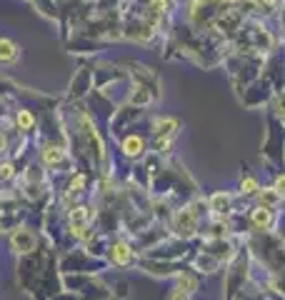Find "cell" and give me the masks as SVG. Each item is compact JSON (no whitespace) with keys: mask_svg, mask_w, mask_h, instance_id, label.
Returning <instances> with one entry per match:
<instances>
[{"mask_svg":"<svg viewBox=\"0 0 285 300\" xmlns=\"http://www.w3.org/2000/svg\"><path fill=\"white\" fill-rule=\"evenodd\" d=\"M143 148H145V143H143V138H138V135H128V138L123 140V153L130 155V158L140 155Z\"/></svg>","mask_w":285,"mask_h":300,"instance_id":"5b68a950","label":"cell"},{"mask_svg":"<svg viewBox=\"0 0 285 300\" xmlns=\"http://www.w3.org/2000/svg\"><path fill=\"white\" fill-rule=\"evenodd\" d=\"M18 60V45L8 38H0V63H15Z\"/></svg>","mask_w":285,"mask_h":300,"instance_id":"277c9868","label":"cell"},{"mask_svg":"<svg viewBox=\"0 0 285 300\" xmlns=\"http://www.w3.org/2000/svg\"><path fill=\"white\" fill-rule=\"evenodd\" d=\"M193 223H195V218L188 210H183L178 215V228H180V233H183V228H185V233H193Z\"/></svg>","mask_w":285,"mask_h":300,"instance_id":"ba28073f","label":"cell"},{"mask_svg":"<svg viewBox=\"0 0 285 300\" xmlns=\"http://www.w3.org/2000/svg\"><path fill=\"white\" fill-rule=\"evenodd\" d=\"M275 190H278L280 195L285 193V178H278V183H275Z\"/></svg>","mask_w":285,"mask_h":300,"instance_id":"9a60e30c","label":"cell"},{"mask_svg":"<svg viewBox=\"0 0 285 300\" xmlns=\"http://www.w3.org/2000/svg\"><path fill=\"white\" fill-rule=\"evenodd\" d=\"M88 220H90V210L83 208V205H78L70 210L68 215V223H70V230L75 235H83V230H88Z\"/></svg>","mask_w":285,"mask_h":300,"instance_id":"6da1fadb","label":"cell"},{"mask_svg":"<svg viewBox=\"0 0 285 300\" xmlns=\"http://www.w3.org/2000/svg\"><path fill=\"white\" fill-rule=\"evenodd\" d=\"M35 243H38V238H35L30 230H25V228H20V230H15V233L10 235V245H13L18 253H30V250H35Z\"/></svg>","mask_w":285,"mask_h":300,"instance_id":"7a4b0ae2","label":"cell"},{"mask_svg":"<svg viewBox=\"0 0 285 300\" xmlns=\"http://www.w3.org/2000/svg\"><path fill=\"white\" fill-rule=\"evenodd\" d=\"M130 258H133V253H130V248L125 243H115L113 245V260H115V265H128Z\"/></svg>","mask_w":285,"mask_h":300,"instance_id":"8992f818","label":"cell"},{"mask_svg":"<svg viewBox=\"0 0 285 300\" xmlns=\"http://www.w3.org/2000/svg\"><path fill=\"white\" fill-rule=\"evenodd\" d=\"M15 120H18V128H20V130H30V128L35 125V118L30 115V112H28V110H20Z\"/></svg>","mask_w":285,"mask_h":300,"instance_id":"9c48e42d","label":"cell"},{"mask_svg":"<svg viewBox=\"0 0 285 300\" xmlns=\"http://www.w3.org/2000/svg\"><path fill=\"white\" fill-rule=\"evenodd\" d=\"M253 223L258 225V228H268V225H270V210L268 208H258L253 213Z\"/></svg>","mask_w":285,"mask_h":300,"instance_id":"52a82bcc","label":"cell"},{"mask_svg":"<svg viewBox=\"0 0 285 300\" xmlns=\"http://www.w3.org/2000/svg\"><path fill=\"white\" fill-rule=\"evenodd\" d=\"M178 283H180V288H183V290H188V293H195V288H198V280H195V278H190V275H185V273L178 278Z\"/></svg>","mask_w":285,"mask_h":300,"instance_id":"30bf717a","label":"cell"},{"mask_svg":"<svg viewBox=\"0 0 285 300\" xmlns=\"http://www.w3.org/2000/svg\"><path fill=\"white\" fill-rule=\"evenodd\" d=\"M85 185V178L83 175H75L73 178V183H70V188H68V195H75V193H80V188Z\"/></svg>","mask_w":285,"mask_h":300,"instance_id":"8fae6325","label":"cell"},{"mask_svg":"<svg viewBox=\"0 0 285 300\" xmlns=\"http://www.w3.org/2000/svg\"><path fill=\"white\" fill-rule=\"evenodd\" d=\"M13 178V165L10 163H0V180H10Z\"/></svg>","mask_w":285,"mask_h":300,"instance_id":"7c38bea8","label":"cell"},{"mask_svg":"<svg viewBox=\"0 0 285 300\" xmlns=\"http://www.w3.org/2000/svg\"><path fill=\"white\" fill-rule=\"evenodd\" d=\"M63 158H65V150L60 148V145H45L43 148V163L45 165H58V163H63Z\"/></svg>","mask_w":285,"mask_h":300,"instance_id":"3957f363","label":"cell"},{"mask_svg":"<svg viewBox=\"0 0 285 300\" xmlns=\"http://www.w3.org/2000/svg\"><path fill=\"white\" fill-rule=\"evenodd\" d=\"M243 188H245V193H255V188H258V185H255L253 178H248L245 183H243Z\"/></svg>","mask_w":285,"mask_h":300,"instance_id":"5bb4252c","label":"cell"},{"mask_svg":"<svg viewBox=\"0 0 285 300\" xmlns=\"http://www.w3.org/2000/svg\"><path fill=\"white\" fill-rule=\"evenodd\" d=\"M168 300H190V293L188 290H183V288H178V290H173L170 293V298Z\"/></svg>","mask_w":285,"mask_h":300,"instance_id":"4fadbf2b","label":"cell"}]
</instances>
